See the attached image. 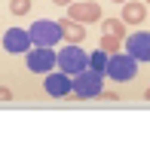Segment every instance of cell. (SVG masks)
<instances>
[{
    "label": "cell",
    "instance_id": "cell-11",
    "mask_svg": "<svg viewBox=\"0 0 150 153\" xmlns=\"http://www.w3.org/2000/svg\"><path fill=\"white\" fill-rule=\"evenodd\" d=\"M61 25V34H65L68 43H83L86 40V25L83 22H74V19H58Z\"/></svg>",
    "mask_w": 150,
    "mask_h": 153
},
{
    "label": "cell",
    "instance_id": "cell-12",
    "mask_svg": "<svg viewBox=\"0 0 150 153\" xmlns=\"http://www.w3.org/2000/svg\"><path fill=\"white\" fill-rule=\"evenodd\" d=\"M101 28H104V34H110V37H126V22L123 19H104L101 22Z\"/></svg>",
    "mask_w": 150,
    "mask_h": 153
},
{
    "label": "cell",
    "instance_id": "cell-16",
    "mask_svg": "<svg viewBox=\"0 0 150 153\" xmlns=\"http://www.w3.org/2000/svg\"><path fill=\"white\" fill-rule=\"evenodd\" d=\"M9 98H12V92H9L6 86H0V101H9Z\"/></svg>",
    "mask_w": 150,
    "mask_h": 153
},
{
    "label": "cell",
    "instance_id": "cell-2",
    "mask_svg": "<svg viewBox=\"0 0 150 153\" xmlns=\"http://www.w3.org/2000/svg\"><path fill=\"white\" fill-rule=\"evenodd\" d=\"M104 74L110 80H117V83H129V80H135V74H138V58H132L129 52H114L107 58Z\"/></svg>",
    "mask_w": 150,
    "mask_h": 153
},
{
    "label": "cell",
    "instance_id": "cell-13",
    "mask_svg": "<svg viewBox=\"0 0 150 153\" xmlns=\"http://www.w3.org/2000/svg\"><path fill=\"white\" fill-rule=\"evenodd\" d=\"M107 58H110V55L104 52V49H95V52L89 55V68H95V71H104V68H107Z\"/></svg>",
    "mask_w": 150,
    "mask_h": 153
},
{
    "label": "cell",
    "instance_id": "cell-1",
    "mask_svg": "<svg viewBox=\"0 0 150 153\" xmlns=\"http://www.w3.org/2000/svg\"><path fill=\"white\" fill-rule=\"evenodd\" d=\"M55 65H58V71H65V74H71V76H77L80 71L89 68V52H83L80 43H68L61 52H55Z\"/></svg>",
    "mask_w": 150,
    "mask_h": 153
},
{
    "label": "cell",
    "instance_id": "cell-4",
    "mask_svg": "<svg viewBox=\"0 0 150 153\" xmlns=\"http://www.w3.org/2000/svg\"><path fill=\"white\" fill-rule=\"evenodd\" d=\"M28 34H31V43L34 46H58L61 40H65V34H61V25L52 19H43V22H34L31 28H28Z\"/></svg>",
    "mask_w": 150,
    "mask_h": 153
},
{
    "label": "cell",
    "instance_id": "cell-9",
    "mask_svg": "<svg viewBox=\"0 0 150 153\" xmlns=\"http://www.w3.org/2000/svg\"><path fill=\"white\" fill-rule=\"evenodd\" d=\"M28 46H34L28 31H22V28H9V31L3 34V49H6L9 55H22V52H28Z\"/></svg>",
    "mask_w": 150,
    "mask_h": 153
},
{
    "label": "cell",
    "instance_id": "cell-3",
    "mask_svg": "<svg viewBox=\"0 0 150 153\" xmlns=\"http://www.w3.org/2000/svg\"><path fill=\"white\" fill-rule=\"evenodd\" d=\"M104 80V71H95V68H86L74 76V98H98L104 92L101 89Z\"/></svg>",
    "mask_w": 150,
    "mask_h": 153
},
{
    "label": "cell",
    "instance_id": "cell-7",
    "mask_svg": "<svg viewBox=\"0 0 150 153\" xmlns=\"http://www.w3.org/2000/svg\"><path fill=\"white\" fill-rule=\"evenodd\" d=\"M68 19L74 22H83V25H89V22H101V6L95 3V0H74V3L68 6Z\"/></svg>",
    "mask_w": 150,
    "mask_h": 153
},
{
    "label": "cell",
    "instance_id": "cell-14",
    "mask_svg": "<svg viewBox=\"0 0 150 153\" xmlns=\"http://www.w3.org/2000/svg\"><path fill=\"white\" fill-rule=\"evenodd\" d=\"M98 49H104L107 55L120 52V37H110V34H104V37H101V43H98Z\"/></svg>",
    "mask_w": 150,
    "mask_h": 153
},
{
    "label": "cell",
    "instance_id": "cell-21",
    "mask_svg": "<svg viewBox=\"0 0 150 153\" xmlns=\"http://www.w3.org/2000/svg\"><path fill=\"white\" fill-rule=\"evenodd\" d=\"M147 3H150V0H147Z\"/></svg>",
    "mask_w": 150,
    "mask_h": 153
},
{
    "label": "cell",
    "instance_id": "cell-8",
    "mask_svg": "<svg viewBox=\"0 0 150 153\" xmlns=\"http://www.w3.org/2000/svg\"><path fill=\"white\" fill-rule=\"evenodd\" d=\"M126 52L138 61H150V34L147 31H135L126 37Z\"/></svg>",
    "mask_w": 150,
    "mask_h": 153
},
{
    "label": "cell",
    "instance_id": "cell-18",
    "mask_svg": "<svg viewBox=\"0 0 150 153\" xmlns=\"http://www.w3.org/2000/svg\"><path fill=\"white\" fill-rule=\"evenodd\" d=\"M52 3H58V6H71L74 0H52Z\"/></svg>",
    "mask_w": 150,
    "mask_h": 153
},
{
    "label": "cell",
    "instance_id": "cell-20",
    "mask_svg": "<svg viewBox=\"0 0 150 153\" xmlns=\"http://www.w3.org/2000/svg\"><path fill=\"white\" fill-rule=\"evenodd\" d=\"M114 3H120V6H123V3H126V0H114Z\"/></svg>",
    "mask_w": 150,
    "mask_h": 153
},
{
    "label": "cell",
    "instance_id": "cell-17",
    "mask_svg": "<svg viewBox=\"0 0 150 153\" xmlns=\"http://www.w3.org/2000/svg\"><path fill=\"white\" fill-rule=\"evenodd\" d=\"M98 98H104V101H117L120 95H117V92H101V95H98Z\"/></svg>",
    "mask_w": 150,
    "mask_h": 153
},
{
    "label": "cell",
    "instance_id": "cell-6",
    "mask_svg": "<svg viewBox=\"0 0 150 153\" xmlns=\"http://www.w3.org/2000/svg\"><path fill=\"white\" fill-rule=\"evenodd\" d=\"M43 89L52 98H68V95H74V80L65 71H49L46 80H43Z\"/></svg>",
    "mask_w": 150,
    "mask_h": 153
},
{
    "label": "cell",
    "instance_id": "cell-19",
    "mask_svg": "<svg viewBox=\"0 0 150 153\" xmlns=\"http://www.w3.org/2000/svg\"><path fill=\"white\" fill-rule=\"evenodd\" d=\"M144 98H147V101H150V89H147V92H144Z\"/></svg>",
    "mask_w": 150,
    "mask_h": 153
},
{
    "label": "cell",
    "instance_id": "cell-15",
    "mask_svg": "<svg viewBox=\"0 0 150 153\" xmlns=\"http://www.w3.org/2000/svg\"><path fill=\"white\" fill-rule=\"evenodd\" d=\"M9 12L12 16H28L31 12V0H9Z\"/></svg>",
    "mask_w": 150,
    "mask_h": 153
},
{
    "label": "cell",
    "instance_id": "cell-5",
    "mask_svg": "<svg viewBox=\"0 0 150 153\" xmlns=\"http://www.w3.org/2000/svg\"><path fill=\"white\" fill-rule=\"evenodd\" d=\"M28 71H34V74H49L55 68V52H52V46H34V49H28Z\"/></svg>",
    "mask_w": 150,
    "mask_h": 153
},
{
    "label": "cell",
    "instance_id": "cell-10",
    "mask_svg": "<svg viewBox=\"0 0 150 153\" xmlns=\"http://www.w3.org/2000/svg\"><path fill=\"white\" fill-rule=\"evenodd\" d=\"M147 19V3H141V0H126L123 3V22L126 25H141Z\"/></svg>",
    "mask_w": 150,
    "mask_h": 153
}]
</instances>
